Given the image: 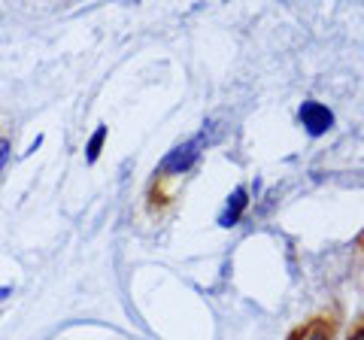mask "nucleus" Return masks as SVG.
<instances>
[{
    "label": "nucleus",
    "instance_id": "obj_4",
    "mask_svg": "<svg viewBox=\"0 0 364 340\" xmlns=\"http://www.w3.org/2000/svg\"><path fill=\"white\" fill-rule=\"evenodd\" d=\"M289 340H331V325H328L325 319H313L310 325L298 328Z\"/></svg>",
    "mask_w": 364,
    "mask_h": 340
},
{
    "label": "nucleus",
    "instance_id": "obj_1",
    "mask_svg": "<svg viewBox=\"0 0 364 340\" xmlns=\"http://www.w3.org/2000/svg\"><path fill=\"white\" fill-rule=\"evenodd\" d=\"M203 143H207V134H200V137H195V140H188V143L176 146V149L164 158L161 170H164V174H186V170H191V167L198 164L200 152H203Z\"/></svg>",
    "mask_w": 364,
    "mask_h": 340
},
{
    "label": "nucleus",
    "instance_id": "obj_3",
    "mask_svg": "<svg viewBox=\"0 0 364 340\" xmlns=\"http://www.w3.org/2000/svg\"><path fill=\"white\" fill-rule=\"evenodd\" d=\"M246 203H249V195H246V188H237L231 198H228V203H225V210H222V216H219V222L225 225H237L240 222V216H243V210H246Z\"/></svg>",
    "mask_w": 364,
    "mask_h": 340
},
{
    "label": "nucleus",
    "instance_id": "obj_6",
    "mask_svg": "<svg viewBox=\"0 0 364 340\" xmlns=\"http://www.w3.org/2000/svg\"><path fill=\"white\" fill-rule=\"evenodd\" d=\"M6 161H9V140L0 137V170L6 167Z\"/></svg>",
    "mask_w": 364,
    "mask_h": 340
},
{
    "label": "nucleus",
    "instance_id": "obj_7",
    "mask_svg": "<svg viewBox=\"0 0 364 340\" xmlns=\"http://www.w3.org/2000/svg\"><path fill=\"white\" fill-rule=\"evenodd\" d=\"M349 340H364V322H361V325L355 328V331H352V334H349Z\"/></svg>",
    "mask_w": 364,
    "mask_h": 340
},
{
    "label": "nucleus",
    "instance_id": "obj_5",
    "mask_svg": "<svg viewBox=\"0 0 364 340\" xmlns=\"http://www.w3.org/2000/svg\"><path fill=\"white\" fill-rule=\"evenodd\" d=\"M104 140H107V128L100 124V128L91 134V140H88V149H85V158H88V164H95L97 161V155H100V146H104Z\"/></svg>",
    "mask_w": 364,
    "mask_h": 340
},
{
    "label": "nucleus",
    "instance_id": "obj_2",
    "mask_svg": "<svg viewBox=\"0 0 364 340\" xmlns=\"http://www.w3.org/2000/svg\"><path fill=\"white\" fill-rule=\"evenodd\" d=\"M301 122H304V128H306L310 137H322V134L334 124V116H331L328 107L316 104V100H306V104L301 107Z\"/></svg>",
    "mask_w": 364,
    "mask_h": 340
},
{
    "label": "nucleus",
    "instance_id": "obj_8",
    "mask_svg": "<svg viewBox=\"0 0 364 340\" xmlns=\"http://www.w3.org/2000/svg\"><path fill=\"white\" fill-rule=\"evenodd\" d=\"M9 292H13V289H6V286H4V289H0V301H4V298H6V294H9Z\"/></svg>",
    "mask_w": 364,
    "mask_h": 340
}]
</instances>
